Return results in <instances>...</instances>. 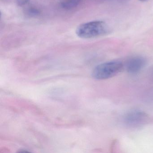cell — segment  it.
I'll return each instance as SVG.
<instances>
[{
    "label": "cell",
    "mask_w": 153,
    "mask_h": 153,
    "mask_svg": "<svg viewBox=\"0 0 153 153\" xmlns=\"http://www.w3.org/2000/svg\"><path fill=\"white\" fill-rule=\"evenodd\" d=\"M82 0H64L62 2L61 7L65 9H71L76 7Z\"/></svg>",
    "instance_id": "5"
},
{
    "label": "cell",
    "mask_w": 153,
    "mask_h": 153,
    "mask_svg": "<svg viewBox=\"0 0 153 153\" xmlns=\"http://www.w3.org/2000/svg\"><path fill=\"white\" fill-rule=\"evenodd\" d=\"M152 75H153V74H152Z\"/></svg>",
    "instance_id": "8"
},
{
    "label": "cell",
    "mask_w": 153,
    "mask_h": 153,
    "mask_svg": "<svg viewBox=\"0 0 153 153\" xmlns=\"http://www.w3.org/2000/svg\"><path fill=\"white\" fill-rule=\"evenodd\" d=\"M123 68V63L120 61L104 62L97 65L93 69L92 76L98 80L108 79L120 73Z\"/></svg>",
    "instance_id": "2"
},
{
    "label": "cell",
    "mask_w": 153,
    "mask_h": 153,
    "mask_svg": "<svg viewBox=\"0 0 153 153\" xmlns=\"http://www.w3.org/2000/svg\"><path fill=\"white\" fill-rule=\"evenodd\" d=\"M139 1H147V0H139Z\"/></svg>",
    "instance_id": "7"
},
{
    "label": "cell",
    "mask_w": 153,
    "mask_h": 153,
    "mask_svg": "<svg viewBox=\"0 0 153 153\" xmlns=\"http://www.w3.org/2000/svg\"><path fill=\"white\" fill-rule=\"evenodd\" d=\"M29 0H16L18 5L19 6H25L29 2Z\"/></svg>",
    "instance_id": "6"
},
{
    "label": "cell",
    "mask_w": 153,
    "mask_h": 153,
    "mask_svg": "<svg viewBox=\"0 0 153 153\" xmlns=\"http://www.w3.org/2000/svg\"><path fill=\"white\" fill-rule=\"evenodd\" d=\"M146 60L141 56H135L129 59L126 62V69L128 73L136 74L141 71L146 64Z\"/></svg>",
    "instance_id": "4"
},
{
    "label": "cell",
    "mask_w": 153,
    "mask_h": 153,
    "mask_svg": "<svg viewBox=\"0 0 153 153\" xmlns=\"http://www.w3.org/2000/svg\"><path fill=\"white\" fill-rule=\"evenodd\" d=\"M148 118V116L145 112L135 110L126 114L123 118V121L125 124L128 127L137 128L145 124Z\"/></svg>",
    "instance_id": "3"
},
{
    "label": "cell",
    "mask_w": 153,
    "mask_h": 153,
    "mask_svg": "<svg viewBox=\"0 0 153 153\" xmlns=\"http://www.w3.org/2000/svg\"><path fill=\"white\" fill-rule=\"evenodd\" d=\"M109 27L102 21H94L79 25L76 30V34L82 39H91L103 36L108 33Z\"/></svg>",
    "instance_id": "1"
}]
</instances>
